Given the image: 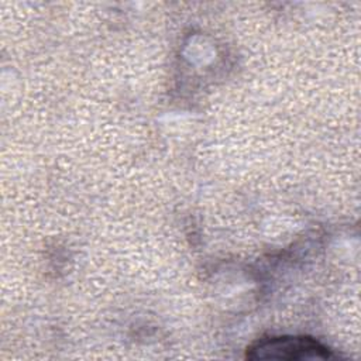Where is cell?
Instances as JSON below:
<instances>
[{"label":"cell","instance_id":"6da1fadb","mask_svg":"<svg viewBox=\"0 0 361 361\" xmlns=\"http://www.w3.org/2000/svg\"><path fill=\"white\" fill-rule=\"evenodd\" d=\"M248 360L299 361L307 358H331V350L307 336H271L262 337L247 347Z\"/></svg>","mask_w":361,"mask_h":361}]
</instances>
